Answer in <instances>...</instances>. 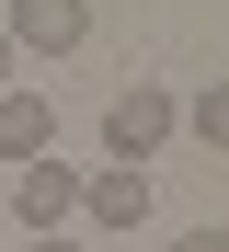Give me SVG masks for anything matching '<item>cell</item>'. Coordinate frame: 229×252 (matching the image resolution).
I'll return each instance as SVG.
<instances>
[{"label": "cell", "instance_id": "cell-1", "mask_svg": "<svg viewBox=\"0 0 229 252\" xmlns=\"http://www.w3.org/2000/svg\"><path fill=\"white\" fill-rule=\"evenodd\" d=\"M172 126H183V103L161 92V80H126V92L103 103V149L126 160V172H149V160H161V138H172Z\"/></svg>", "mask_w": 229, "mask_h": 252}, {"label": "cell", "instance_id": "cell-2", "mask_svg": "<svg viewBox=\"0 0 229 252\" xmlns=\"http://www.w3.org/2000/svg\"><path fill=\"white\" fill-rule=\"evenodd\" d=\"M0 34H12V58H69L92 34V0H0Z\"/></svg>", "mask_w": 229, "mask_h": 252}, {"label": "cell", "instance_id": "cell-3", "mask_svg": "<svg viewBox=\"0 0 229 252\" xmlns=\"http://www.w3.org/2000/svg\"><path fill=\"white\" fill-rule=\"evenodd\" d=\"M12 218H23L34 241H58V229L80 218V172H69L58 149H46V160H23V172H12Z\"/></svg>", "mask_w": 229, "mask_h": 252}, {"label": "cell", "instance_id": "cell-4", "mask_svg": "<svg viewBox=\"0 0 229 252\" xmlns=\"http://www.w3.org/2000/svg\"><path fill=\"white\" fill-rule=\"evenodd\" d=\"M80 218L92 229H149V172H126V160L115 172H80Z\"/></svg>", "mask_w": 229, "mask_h": 252}, {"label": "cell", "instance_id": "cell-5", "mask_svg": "<svg viewBox=\"0 0 229 252\" xmlns=\"http://www.w3.org/2000/svg\"><path fill=\"white\" fill-rule=\"evenodd\" d=\"M46 149H58V115H46V92L12 80L0 92V160H46Z\"/></svg>", "mask_w": 229, "mask_h": 252}, {"label": "cell", "instance_id": "cell-6", "mask_svg": "<svg viewBox=\"0 0 229 252\" xmlns=\"http://www.w3.org/2000/svg\"><path fill=\"white\" fill-rule=\"evenodd\" d=\"M183 126H195V138H206V149L229 160V80H206V92H195V103H183Z\"/></svg>", "mask_w": 229, "mask_h": 252}, {"label": "cell", "instance_id": "cell-7", "mask_svg": "<svg viewBox=\"0 0 229 252\" xmlns=\"http://www.w3.org/2000/svg\"><path fill=\"white\" fill-rule=\"evenodd\" d=\"M172 252H229V229H183V241H172Z\"/></svg>", "mask_w": 229, "mask_h": 252}, {"label": "cell", "instance_id": "cell-8", "mask_svg": "<svg viewBox=\"0 0 229 252\" xmlns=\"http://www.w3.org/2000/svg\"><path fill=\"white\" fill-rule=\"evenodd\" d=\"M12 69H23V58H12V34H0V92H12Z\"/></svg>", "mask_w": 229, "mask_h": 252}, {"label": "cell", "instance_id": "cell-9", "mask_svg": "<svg viewBox=\"0 0 229 252\" xmlns=\"http://www.w3.org/2000/svg\"><path fill=\"white\" fill-rule=\"evenodd\" d=\"M34 252H80V241H34Z\"/></svg>", "mask_w": 229, "mask_h": 252}]
</instances>
